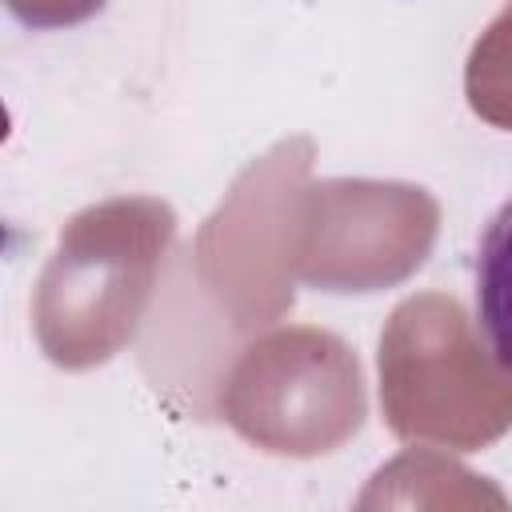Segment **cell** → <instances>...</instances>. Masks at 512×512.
<instances>
[{"mask_svg": "<svg viewBox=\"0 0 512 512\" xmlns=\"http://www.w3.org/2000/svg\"><path fill=\"white\" fill-rule=\"evenodd\" d=\"M476 320L492 360L512 372V196L484 224L476 248Z\"/></svg>", "mask_w": 512, "mask_h": 512, "instance_id": "6da1fadb", "label": "cell"}]
</instances>
